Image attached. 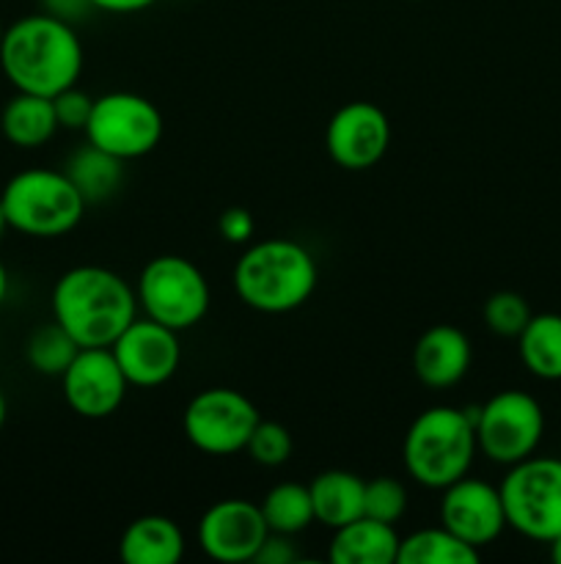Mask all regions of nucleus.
<instances>
[{
    "instance_id": "obj_27",
    "label": "nucleus",
    "mask_w": 561,
    "mask_h": 564,
    "mask_svg": "<svg viewBox=\"0 0 561 564\" xmlns=\"http://www.w3.org/2000/svg\"><path fill=\"white\" fill-rule=\"evenodd\" d=\"M531 319V306L522 295L517 292H495L484 303V323L493 330L495 336H504V339H517L520 330L526 328V323Z\"/></svg>"
},
{
    "instance_id": "obj_10",
    "label": "nucleus",
    "mask_w": 561,
    "mask_h": 564,
    "mask_svg": "<svg viewBox=\"0 0 561 564\" xmlns=\"http://www.w3.org/2000/svg\"><path fill=\"white\" fill-rule=\"evenodd\" d=\"M258 422H262L258 408L245 394L215 386L198 391L187 402L182 413V433L204 455L229 457L245 452L248 438Z\"/></svg>"
},
{
    "instance_id": "obj_12",
    "label": "nucleus",
    "mask_w": 561,
    "mask_h": 564,
    "mask_svg": "<svg viewBox=\"0 0 561 564\" xmlns=\"http://www.w3.org/2000/svg\"><path fill=\"white\" fill-rule=\"evenodd\" d=\"M391 147V121L380 105L355 99L330 116L324 149L339 169L366 171L385 158Z\"/></svg>"
},
{
    "instance_id": "obj_4",
    "label": "nucleus",
    "mask_w": 561,
    "mask_h": 564,
    "mask_svg": "<svg viewBox=\"0 0 561 564\" xmlns=\"http://www.w3.org/2000/svg\"><path fill=\"white\" fill-rule=\"evenodd\" d=\"M473 408L435 405L418 413L402 441V463L413 482L443 490L471 471L476 460Z\"/></svg>"
},
{
    "instance_id": "obj_32",
    "label": "nucleus",
    "mask_w": 561,
    "mask_h": 564,
    "mask_svg": "<svg viewBox=\"0 0 561 564\" xmlns=\"http://www.w3.org/2000/svg\"><path fill=\"white\" fill-rule=\"evenodd\" d=\"M42 11L69 22V25H77V22L88 20L91 11L97 9L91 6V0H42Z\"/></svg>"
},
{
    "instance_id": "obj_13",
    "label": "nucleus",
    "mask_w": 561,
    "mask_h": 564,
    "mask_svg": "<svg viewBox=\"0 0 561 564\" xmlns=\"http://www.w3.org/2000/svg\"><path fill=\"white\" fill-rule=\"evenodd\" d=\"M127 383L135 389H157L168 383L182 364L179 330L154 323L148 317H135L119 339L110 345Z\"/></svg>"
},
{
    "instance_id": "obj_25",
    "label": "nucleus",
    "mask_w": 561,
    "mask_h": 564,
    "mask_svg": "<svg viewBox=\"0 0 561 564\" xmlns=\"http://www.w3.org/2000/svg\"><path fill=\"white\" fill-rule=\"evenodd\" d=\"M77 350H80V345L53 319V323L33 330L25 345V358L33 372L61 378L72 364V358L77 356Z\"/></svg>"
},
{
    "instance_id": "obj_26",
    "label": "nucleus",
    "mask_w": 561,
    "mask_h": 564,
    "mask_svg": "<svg viewBox=\"0 0 561 564\" xmlns=\"http://www.w3.org/2000/svg\"><path fill=\"white\" fill-rule=\"evenodd\" d=\"M407 512V490L394 477H374L363 490V516L396 527Z\"/></svg>"
},
{
    "instance_id": "obj_21",
    "label": "nucleus",
    "mask_w": 561,
    "mask_h": 564,
    "mask_svg": "<svg viewBox=\"0 0 561 564\" xmlns=\"http://www.w3.org/2000/svg\"><path fill=\"white\" fill-rule=\"evenodd\" d=\"M64 171L72 180V185H75L77 191H80V196L86 198V204L105 202V198L113 196V193L119 191L121 182H124V160L91 147L88 141L86 147L75 149V152L69 154Z\"/></svg>"
},
{
    "instance_id": "obj_29",
    "label": "nucleus",
    "mask_w": 561,
    "mask_h": 564,
    "mask_svg": "<svg viewBox=\"0 0 561 564\" xmlns=\"http://www.w3.org/2000/svg\"><path fill=\"white\" fill-rule=\"evenodd\" d=\"M55 116H58L61 130H86L88 116H91L94 97L91 94L80 91L77 86L66 88V91L55 94L53 97Z\"/></svg>"
},
{
    "instance_id": "obj_16",
    "label": "nucleus",
    "mask_w": 561,
    "mask_h": 564,
    "mask_svg": "<svg viewBox=\"0 0 561 564\" xmlns=\"http://www.w3.org/2000/svg\"><path fill=\"white\" fill-rule=\"evenodd\" d=\"M473 361L471 339L454 325H432L413 345V372L427 389L443 391L460 383Z\"/></svg>"
},
{
    "instance_id": "obj_28",
    "label": "nucleus",
    "mask_w": 561,
    "mask_h": 564,
    "mask_svg": "<svg viewBox=\"0 0 561 564\" xmlns=\"http://www.w3.org/2000/svg\"><path fill=\"white\" fill-rule=\"evenodd\" d=\"M292 449H295V441H292L289 430L278 422H264V419L256 424L245 446L251 460L267 468L284 466L292 457Z\"/></svg>"
},
{
    "instance_id": "obj_24",
    "label": "nucleus",
    "mask_w": 561,
    "mask_h": 564,
    "mask_svg": "<svg viewBox=\"0 0 561 564\" xmlns=\"http://www.w3.org/2000/svg\"><path fill=\"white\" fill-rule=\"evenodd\" d=\"M262 516L267 521L270 532L278 534H300L306 532L311 523H317L314 518V501L308 485L300 482H280L275 488H270V494L262 499Z\"/></svg>"
},
{
    "instance_id": "obj_23",
    "label": "nucleus",
    "mask_w": 561,
    "mask_h": 564,
    "mask_svg": "<svg viewBox=\"0 0 561 564\" xmlns=\"http://www.w3.org/2000/svg\"><path fill=\"white\" fill-rule=\"evenodd\" d=\"M479 556H482L479 549L468 545L440 523L402 538L396 564H473L479 562Z\"/></svg>"
},
{
    "instance_id": "obj_1",
    "label": "nucleus",
    "mask_w": 561,
    "mask_h": 564,
    "mask_svg": "<svg viewBox=\"0 0 561 564\" xmlns=\"http://www.w3.org/2000/svg\"><path fill=\"white\" fill-rule=\"evenodd\" d=\"M86 64L75 25L36 11L6 25L0 72L14 91L50 97L77 86Z\"/></svg>"
},
{
    "instance_id": "obj_3",
    "label": "nucleus",
    "mask_w": 561,
    "mask_h": 564,
    "mask_svg": "<svg viewBox=\"0 0 561 564\" xmlns=\"http://www.w3.org/2000/svg\"><path fill=\"white\" fill-rule=\"evenodd\" d=\"M319 268L314 253L289 237L258 240L234 264V292L248 308L289 314L314 295Z\"/></svg>"
},
{
    "instance_id": "obj_8",
    "label": "nucleus",
    "mask_w": 561,
    "mask_h": 564,
    "mask_svg": "<svg viewBox=\"0 0 561 564\" xmlns=\"http://www.w3.org/2000/svg\"><path fill=\"white\" fill-rule=\"evenodd\" d=\"M479 452L495 466H515L537 455L544 435V411L531 394L517 389L498 391L473 408Z\"/></svg>"
},
{
    "instance_id": "obj_6",
    "label": "nucleus",
    "mask_w": 561,
    "mask_h": 564,
    "mask_svg": "<svg viewBox=\"0 0 561 564\" xmlns=\"http://www.w3.org/2000/svg\"><path fill=\"white\" fill-rule=\"evenodd\" d=\"M138 308L143 317L170 330H190L201 323L212 306L207 275L190 259L163 253L148 259L135 284Z\"/></svg>"
},
{
    "instance_id": "obj_19",
    "label": "nucleus",
    "mask_w": 561,
    "mask_h": 564,
    "mask_svg": "<svg viewBox=\"0 0 561 564\" xmlns=\"http://www.w3.org/2000/svg\"><path fill=\"white\" fill-rule=\"evenodd\" d=\"M58 116H55L53 99L38 94L14 91V97L0 110V132L6 141L16 149H42L58 132Z\"/></svg>"
},
{
    "instance_id": "obj_2",
    "label": "nucleus",
    "mask_w": 561,
    "mask_h": 564,
    "mask_svg": "<svg viewBox=\"0 0 561 564\" xmlns=\"http://www.w3.org/2000/svg\"><path fill=\"white\" fill-rule=\"evenodd\" d=\"M50 308L80 347H110L141 312L135 286L102 264H77L61 273Z\"/></svg>"
},
{
    "instance_id": "obj_7",
    "label": "nucleus",
    "mask_w": 561,
    "mask_h": 564,
    "mask_svg": "<svg viewBox=\"0 0 561 564\" xmlns=\"http://www.w3.org/2000/svg\"><path fill=\"white\" fill-rule=\"evenodd\" d=\"M506 512V529L534 543H550L561 534V460L526 457L509 466L498 485Z\"/></svg>"
},
{
    "instance_id": "obj_18",
    "label": "nucleus",
    "mask_w": 561,
    "mask_h": 564,
    "mask_svg": "<svg viewBox=\"0 0 561 564\" xmlns=\"http://www.w3.org/2000/svg\"><path fill=\"white\" fill-rule=\"evenodd\" d=\"M185 534L168 516H141L121 532L119 560L124 564H179Z\"/></svg>"
},
{
    "instance_id": "obj_14",
    "label": "nucleus",
    "mask_w": 561,
    "mask_h": 564,
    "mask_svg": "<svg viewBox=\"0 0 561 564\" xmlns=\"http://www.w3.org/2000/svg\"><path fill=\"white\" fill-rule=\"evenodd\" d=\"M270 529L262 507L248 499L215 501L198 521V545L215 562H253Z\"/></svg>"
},
{
    "instance_id": "obj_30",
    "label": "nucleus",
    "mask_w": 561,
    "mask_h": 564,
    "mask_svg": "<svg viewBox=\"0 0 561 564\" xmlns=\"http://www.w3.org/2000/svg\"><path fill=\"white\" fill-rule=\"evenodd\" d=\"M218 231L231 246H245V242L253 240L256 220H253V215L245 207H229L218 218Z\"/></svg>"
},
{
    "instance_id": "obj_22",
    "label": "nucleus",
    "mask_w": 561,
    "mask_h": 564,
    "mask_svg": "<svg viewBox=\"0 0 561 564\" xmlns=\"http://www.w3.org/2000/svg\"><path fill=\"white\" fill-rule=\"evenodd\" d=\"M517 352L534 378L561 380V314H531L517 336Z\"/></svg>"
},
{
    "instance_id": "obj_38",
    "label": "nucleus",
    "mask_w": 561,
    "mask_h": 564,
    "mask_svg": "<svg viewBox=\"0 0 561 564\" xmlns=\"http://www.w3.org/2000/svg\"><path fill=\"white\" fill-rule=\"evenodd\" d=\"M3 33H6V25H3V20H0V47H3Z\"/></svg>"
},
{
    "instance_id": "obj_5",
    "label": "nucleus",
    "mask_w": 561,
    "mask_h": 564,
    "mask_svg": "<svg viewBox=\"0 0 561 564\" xmlns=\"http://www.w3.org/2000/svg\"><path fill=\"white\" fill-rule=\"evenodd\" d=\"M9 229L36 240H55L80 226L86 198L64 169H25L0 191Z\"/></svg>"
},
{
    "instance_id": "obj_11",
    "label": "nucleus",
    "mask_w": 561,
    "mask_h": 564,
    "mask_svg": "<svg viewBox=\"0 0 561 564\" xmlns=\"http://www.w3.org/2000/svg\"><path fill=\"white\" fill-rule=\"evenodd\" d=\"M124 372L110 347H80L66 372L61 375V391L72 413L82 419H108L127 400Z\"/></svg>"
},
{
    "instance_id": "obj_36",
    "label": "nucleus",
    "mask_w": 561,
    "mask_h": 564,
    "mask_svg": "<svg viewBox=\"0 0 561 564\" xmlns=\"http://www.w3.org/2000/svg\"><path fill=\"white\" fill-rule=\"evenodd\" d=\"M6 416H9V402H6L3 389H0V433H3L6 427Z\"/></svg>"
},
{
    "instance_id": "obj_20",
    "label": "nucleus",
    "mask_w": 561,
    "mask_h": 564,
    "mask_svg": "<svg viewBox=\"0 0 561 564\" xmlns=\"http://www.w3.org/2000/svg\"><path fill=\"white\" fill-rule=\"evenodd\" d=\"M314 501V518L317 523L328 529H339L344 523L355 521L363 516V490H366V479H361L352 471H341V468H330L314 477L308 485Z\"/></svg>"
},
{
    "instance_id": "obj_9",
    "label": "nucleus",
    "mask_w": 561,
    "mask_h": 564,
    "mask_svg": "<svg viewBox=\"0 0 561 564\" xmlns=\"http://www.w3.org/2000/svg\"><path fill=\"white\" fill-rule=\"evenodd\" d=\"M163 113L152 99L132 91H110L94 97L91 116L86 124V141L113 158H146L163 141Z\"/></svg>"
},
{
    "instance_id": "obj_35",
    "label": "nucleus",
    "mask_w": 561,
    "mask_h": 564,
    "mask_svg": "<svg viewBox=\"0 0 561 564\" xmlns=\"http://www.w3.org/2000/svg\"><path fill=\"white\" fill-rule=\"evenodd\" d=\"M548 545H550V560H553L556 564H561V534H556Z\"/></svg>"
},
{
    "instance_id": "obj_37",
    "label": "nucleus",
    "mask_w": 561,
    "mask_h": 564,
    "mask_svg": "<svg viewBox=\"0 0 561 564\" xmlns=\"http://www.w3.org/2000/svg\"><path fill=\"white\" fill-rule=\"evenodd\" d=\"M9 231V220H6V213H3V204H0V240H3V235Z\"/></svg>"
},
{
    "instance_id": "obj_33",
    "label": "nucleus",
    "mask_w": 561,
    "mask_h": 564,
    "mask_svg": "<svg viewBox=\"0 0 561 564\" xmlns=\"http://www.w3.org/2000/svg\"><path fill=\"white\" fill-rule=\"evenodd\" d=\"M157 0H91V6L105 14H138V11L148 9Z\"/></svg>"
},
{
    "instance_id": "obj_34",
    "label": "nucleus",
    "mask_w": 561,
    "mask_h": 564,
    "mask_svg": "<svg viewBox=\"0 0 561 564\" xmlns=\"http://www.w3.org/2000/svg\"><path fill=\"white\" fill-rule=\"evenodd\" d=\"M6 295H9V270L0 262V306L6 303Z\"/></svg>"
},
{
    "instance_id": "obj_31",
    "label": "nucleus",
    "mask_w": 561,
    "mask_h": 564,
    "mask_svg": "<svg viewBox=\"0 0 561 564\" xmlns=\"http://www.w3.org/2000/svg\"><path fill=\"white\" fill-rule=\"evenodd\" d=\"M297 560H300V551H297L295 538L278 532H270L267 540L262 543V549L253 556L256 564H295Z\"/></svg>"
},
{
    "instance_id": "obj_17",
    "label": "nucleus",
    "mask_w": 561,
    "mask_h": 564,
    "mask_svg": "<svg viewBox=\"0 0 561 564\" xmlns=\"http://www.w3.org/2000/svg\"><path fill=\"white\" fill-rule=\"evenodd\" d=\"M402 538L391 523L374 518H355L333 529L328 560L333 564H396Z\"/></svg>"
},
{
    "instance_id": "obj_15",
    "label": "nucleus",
    "mask_w": 561,
    "mask_h": 564,
    "mask_svg": "<svg viewBox=\"0 0 561 564\" xmlns=\"http://www.w3.org/2000/svg\"><path fill=\"white\" fill-rule=\"evenodd\" d=\"M440 523L468 545L482 551L495 543L506 529L504 501L495 485L476 477H462L454 485L443 488L440 499Z\"/></svg>"
}]
</instances>
